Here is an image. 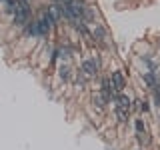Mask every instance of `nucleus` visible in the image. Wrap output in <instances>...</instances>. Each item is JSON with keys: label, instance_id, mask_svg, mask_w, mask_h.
I'll return each instance as SVG.
<instances>
[{"label": "nucleus", "instance_id": "f257e3e1", "mask_svg": "<svg viewBox=\"0 0 160 150\" xmlns=\"http://www.w3.org/2000/svg\"><path fill=\"white\" fill-rule=\"evenodd\" d=\"M28 16H30L28 2H26V0H22V2H18L16 10H14V22H16V24H26L28 22Z\"/></svg>", "mask_w": 160, "mask_h": 150}, {"label": "nucleus", "instance_id": "f03ea898", "mask_svg": "<svg viewBox=\"0 0 160 150\" xmlns=\"http://www.w3.org/2000/svg\"><path fill=\"white\" fill-rule=\"evenodd\" d=\"M112 84H114V88L118 90V92H122L124 86H126V82H124V76L120 72H112Z\"/></svg>", "mask_w": 160, "mask_h": 150}, {"label": "nucleus", "instance_id": "7ed1b4c3", "mask_svg": "<svg viewBox=\"0 0 160 150\" xmlns=\"http://www.w3.org/2000/svg\"><path fill=\"white\" fill-rule=\"evenodd\" d=\"M82 70H84V74H88V76L96 74V62H94V60H86V62L82 64Z\"/></svg>", "mask_w": 160, "mask_h": 150}, {"label": "nucleus", "instance_id": "20e7f679", "mask_svg": "<svg viewBox=\"0 0 160 150\" xmlns=\"http://www.w3.org/2000/svg\"><path fill=\"white\" fill-rule=\"evenodd\" d=\"M116 100H118V106H120V108H130V100H128V96L120 94V96H118Z\"/></svg>", "mask_w": 160, "mask_h": 150}, {"label": "nucleus", "instance_id": "39448f33", "mask_svg": "<svg viewBox=\"0 0 160 150\" xmlns=\"http://www.w3.org/2000/svg\"><path fill=\"white\" fill-rule=\"evenodd\" d=\"M102 90H104V100L108 102V100H110V96H112V94H110V80H108V78L104 80V84H102Z\"/></svg>", "mask_w": 160, "mask_h": 150}, {"label": "nucleus", "instance_id": "423d86ee", "mask_svg": "<svg viewBox=\"0 0 160 150\" xmlns=\"http://www.w3.org/2000/svg\"><path fill=\"white\" fill-rule=\"evenodd\" d=\"M116 114H118V118H120V120H126V118H128V108H120V106H118Z\"/></svg>", "mask_w": 160, "mask_h": 150}, {"label": "nucleus", "instance_id": "0eeeda50", "mask_svg": "<svg viewBox=\"0 0 160 150\" xmlns=\"http://www.w3.org/2000/svg\"><path fill=\"white\" fill-rule=\"evenodd\" d=\"M28 32L30 34H40L38 32V22H32V24H30V26H28Z\"/></svg>", "mask_w": 160, "mask_h": 150}, {"label": "nucleus", "instance_id": "6e6552de", "mask_svg": "<svg viewBox=\"0 0 160 150\" xmlns=\"http://www.w3.org/2000/svg\"><path fill=\"white\" fill-rule=\"evenodd\" d=\"M136 130H138L140 134L144 132V122H142V120H136Z\"/></svg>", "mask_w": 160, "mask_h": 150}, {"label": "nucleus", "instance_id": "1a4fd4ad", "mask_svg": "<svg viewBox=\"0 0 160 150\" xmlns=\"http://www.w3.org/2000/svg\"><path fill=\"white\" fill-rule=\"evenodd\" d=\"M60 76H62V78H68V66H62V68H60Z\"/></svg>", "mask_w": 160, "mask_h": 150}]
</instances>
